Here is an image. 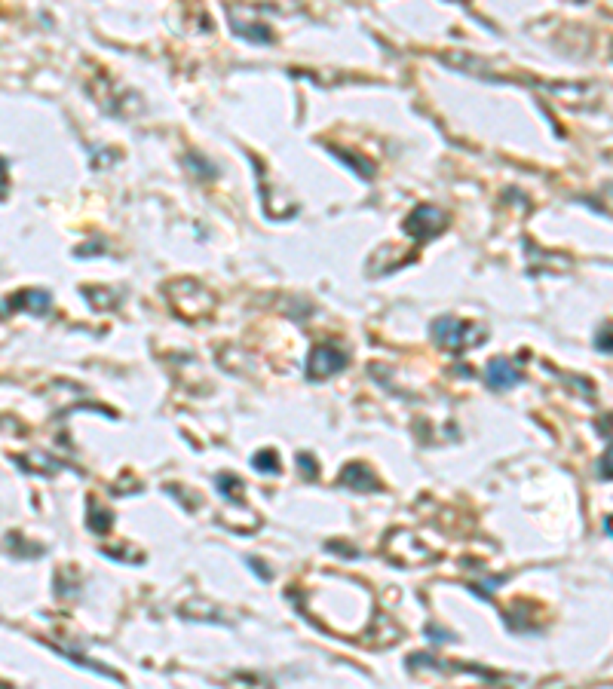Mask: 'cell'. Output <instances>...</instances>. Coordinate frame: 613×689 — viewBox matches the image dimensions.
<instances>
[{
    "label": "cell",
    "mask_w": 613,
    "mask_h": 689,
    "mask_svg": "<svg viewBox=\"0 0 613 689\" xmlns=\"http://www.w3.org/2000/svg\"><path fill=\"white\" fill-rule=\"evenodd\" d=\"M347 484H356V487H374V475H365V466H350L347 475H343Z\"/></svg>",
    "instance_id": "cell-4"
},
{
    "label": "cell",
    "mask_w": 613,
    "mask_h": 689,
    "mask_svg": "<svg viewBox=\"0 0 613 689\" xmlns=\"http://www.w3.org/2000/svg\"><path fill=\"white\" fill-rule=\"evenodd\" d=\"M433 337L439 347L444 349H469L475 340L485 337V331L478 325H469V322H460V319H439V322H433Z\"/></svg>",
    "instance_id": "cell-1"
},
{
    "label": "cell",
    "mask_w": 613,
    "mask_h": 689,
    "mask_svg": "<svg viewBox=\"0 0 613 689\" xmlns=\"http://www.w3.org/2000/svg\"><path fill=\"white\" fill-rule=\"evenodd\" d=\"M485 380H488L491 389H512L525 380V374L509 359H491L488 368H485Z\"/></svg>",
    "instance_id": "cell-3"
},
{
    "label": "cell",
    "mask_w": 613,
    "mask_h": 689,
    "mask_svg": "<svg viewBox=\"0 0 613 689\" xmlns=\"http://www.w3.org/2000/svg\"><path fill=\"white\" fill-rule=\"evenodd\" d=\"M343 365H347V352H341L338 347H329V343H322V347H313V352H310V359H307V374L319 380V377L338 374Z\"/></svg>",
    "instance_id": "cell-2"
}]
</instances>
